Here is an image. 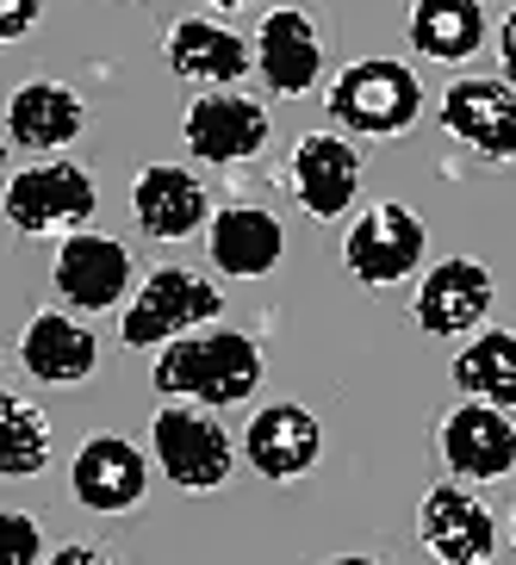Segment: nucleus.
Segmentation results:
<instances>
[{"mask_svg":"<svg viewBox=\"0 0 516 565\" xmlns=\"http://www.w3.org/2000/svg\"><path fill=\"white\" fill-rule=\"evenodd\" d=\"M156 392L162 398H187L206 411H231V404L262 392V349L243 330H206L181 335L156 354Z\"/></svg>","mask_w":516,"mask_h":565,"instance_id":"obj_1","label":"nucleus"},{"mask_svg":"<svg viewBox=\"0 0 516 565\" xmlns=\"http://www.w3.org/2000/svg\"><path fill=\"white\" fill-rule=\"evenodd\" d=\"M330 118L349 137H399L423 118V82L411 75V63L392 56H361L330 82Z\"/></svg>","mask_w":516,"mask_h":565,"instance_id":"obj_2","label":"nucleus"},{"mask_svg":"<svg viewBox=\"0 0 516 565\" xmlns=\"http://www.w3.org/2000/svg\"><path fill=\"white\" fill-rule=\"evenodd\" d=\"M218 311H224V292L206 274H193V267H156L150 280L137 286V299L125 305L118 342L125 349H168V342L193 335L200 323H218Z\"/></svg>","mask_w":516,"mask_h":565,"instance_id":"obj_3","label":"nucleus"},{"mask_svg":"<svg viewBox=\"0 0 516 565\" xmlns=\"http://www.w3.org/2000/svg\"><path fill=\"white\" fill-rule=\"evenodd\" d=\"M150 448L175 491H218L236 466L231 435L206 416V404H162L150 423Z\"/></svg>","mask_w":516,"mask_h":565,"instance_id":"obj_4","label":"nucleus"},{"mask_svg":"<svg viewBox=\"0 0 516 565\" xmlns=\"http://www.w3.org/2000/svg\"><path fill=\"white\" fill-rule=\"evenodd\" d=\"M94 205H101L94 174H87V168H75V162H63V156L19 168L13 181H7V224H13V231H25V236L82 231L87 217H94Z\"/></svg>","mask_w":516,"mask_h":565,"instance_id":"obj_5","label":"nucleus"},{"mask_svg":"<svg viewBox=\"0 0 516 565\" xmlns=\"http://www.w3.org/2000/svg\"><path fill=\"white\" fill-rule=\"evenodd\" d=\"M423 249H430L423 217H417L411 205L386 200V205H367L349 224V236H343V267H349L361 286L380 292V286L411 280L417 267H423Z\"/></svg>","mask_w":516,"mask_h":565,"instance_id":"obj_6","label":"nucleus"},{"mask_svg":"<svg viewBox=\"0 0 516 565\" xmlns=\"http://www.w3.org/2000/svg\"><path fill=\"white\" fill-rule=\"evenodd\" d=\"M492 299H498L492 267L466 262V255H449V262H435L430 274H423V286H417V299H411V317H417V330L423 335L454 342V335L480 330L485 311H492Z\"/></svg>","mask_w":516,"mask_h":565,"instance_id":"obj_7","label":"nucleus"},{"mask_svg":"<svg viewBox=\"0 0 516 565\" xmlns=\"http://www.w3.org/2000/svg\"><path fill=\"white\" fill-rule=\"evenodd\" d=\"M442 466L461 484H498L516 472V423L504 404H461L442 423Z\"/></svg>","mask_w":516,"mask_h":565,"instance_id":"obj_8","label":"nucleus"},{"mask_svg":"<svg viewBox=\"0 0 516 565\" xmlns=\"http://www.w3.org/2000/svg\"><path fill=\"white\" fill-rule=\"evenodd\" d=\"M51 286L56 299L75 305V311H113L131 292V249L101 231H69L63 249H56Z\"/></svg>","mask_w":516,"mask_h":565,"instance_id":"obj_9","label":"nucleus"},{"mask_svg":"<svg viewBox=\"0 0 516 565\" xmlns=\"http://www.w3.org/2000/svg\"><path fill=\"white\" fill-rule=\"evenodd\" d=\"M181 137L187 150L212 168H236V162H255L274 137V118H267L262 100H243V94H206V100L187 106L181 118Z\"/></svg>","mask_w":516,"mask_h":565,"instance_id":"obj_10","label":"nucleus"},{"mask_svg":"<svg viewBox=\"0 0 516 565\" xmlns=\"http://www.w3.org/2000/svg\"><path fill=\"white\" fill-rule=\"evenodd\" d=\"M69 491H75L82 510L125 515L150 491V460L125 435H87L82 448H75V466H69Z\"/></svg>","mask_w":516,"mask_h":565,"instance_id":"obj_11","label":"nucleus"},{"mask_svg":"<svg viewBox=\"0 0 516 565\" xmlns=\"http://www.w3.org/2000/svg\"><path fill=\"white\" fill-rule=\"evenodd\" d=\"M442 125L485 162H516V87L498 75H466L442 94Z\"/></svg>","mask_w":516,"mask_h":565,"instance_id":"obj_12","label":"nucleus"},{"mask_svg":"<svg viewBox=\"0 0 516 565\" xmlns=\"http://www.w3.org/2000/svg\"><path fill=\"white\" fill-rule=\"evenodd\" d=\"M417 534H423L430 559H442V565H485L498 553V522H492V510L480 498H466L461 479L435 484L430 498H423Z\"/></svg>","mask_w":516,"mask_h":565,"instance_id":"obj_13","label":"nucleus"},{"mask_svg":"<svg viewBox=\"0 0 516 565\" xmlns=\"http://www.w3.org/2000/svg\"><path fill=\"white\" fill-rule=\"evenodd\" d=\"M243 454L274 484L305 479L324 460V423L312 411H299V404H267V411L250 416V429H243Z\"/></svg>","mask_w":516,"mask_h":565,"instance_id":"obj_14","label":"nucleus"},{"mask_svg":"<svg viewBox=\"0 0 516 565\" xmlns=\"http://www.w3.org/2000/svg\"><path fill=\"white\" fill-rule=\"evenodd\" d=\"M131 212L144 224V236L156 243H181L200 224H212V193L200 186V174H187L175 162H150L131 181Z\"/></svg>","mask_w":516,"mask_h":565,"instance_id":"obj_15","label":"nucleus"},{"mask_svg":"<svg viewBox=\"0 0 516 565\" xmlns=\"http://www.w3.org/2000/svg\"><path fill=\"white\" fill-rule=\"evenodd\" d=\"M293 193L312 217H343L361 193V150L336 131H312L293 150Z\"/></svg>","mask_w":516,"mask_h":565,"instance_id":"obj_16","label":"nucleus"},{"mask_svg":"<svg viewBox=\"0 0 516 565\" xmlns=\"http://www.w3.org/2000/svg\"><path fill=\"white\" fill-rule=\"evenodd\" d=\"M206 249H212L218 274H231V280H262V274L281 267L286 231L267 205H224V212H212V224H206Z\"/></svg>","mask_w":516,"mask_h":565,"instance_id":"obj_17","label":"nucleus"},{"mask_svg":"<svg viewBox=\"0 0 516 565\" xmlns=\"http://www.w3.org/2000/svg\"><path fill=\"white\" fill-rule=\"evenodd\" d=\"M255 68L274 94H312L317 75H324V38H317L312 13L274 7L255 32Z\"/></svg>","mask_w":516,"mask_h":565,"instance_id":"obj_18","label":"nucleus"},{"mask_svg":"<svg viewBox=\"0 0 516 565\" xmlns=\"http://www.w3.org/2000/svg\"><path fill=\"white\" fill-rule=\"evenodd\" d=\"M19 361L44 385H82L101 366V335L69 311H38L19 335Z\"/></svg>","mask_w":516,"mask_h":565,"instance_id":"obj_19","label":"nucleus"},{"mask_svg":"<svg viewBox=\"0 0 516 565\" xmlns=\"http://www.w3.org/2000/svg\"><path fill=\"white\" fill-rule=\"evenodd\" d=\"M82 125H87V106L63 82H25L7 100V137H13L19 150H38V156L69 150L82 137Z\"/></svg>","mask_w":516,"mask_h":565,"instance_id":"obj_20","label":"nucleus"},{"mask_svg":"<svg viewBox=\"0 0 516 565\" xmlns=\"http://www.w3.org/2000/svg\"><path fill=\"white\" fill-rule=\"evenodd\" d=\"M162 51H168V68L193 87H231V82H243L250 63H255L250 44H243L231 25H212V19H181V25L168 32Z\"/></svg>","mask_w":516,"mask_h":565,"instance_id":"obj_21","label":"nucleus"},{"mask_svg":"<svg viewBox=\"0 0 516 565\" xmlns=\"http://www.w3.org/2000/svg\"><path fill=\"white\" fill-rule=\"evenodd\" d=\"M485 44L480 0H417L411 7V51L430 63H466Z\"/></svg>","mask_w":516,"mask_h":565,"instance_id":"obj_22","label":"nucleus"},{"mask_svg":"<svg viewBox=\"0 0 516 565\" xmlns=\"http://www.w3.org/2000/svg\"><path fill=\"white\" fill-rule=\"evenodd\" d=\"M454 385L466 398H485V404H504L516 411V330H480L454 354Z\"/></svg>","mask_w":516,"mask_h":565,"instance_id":"obj_23","label":"nucleus"},{"mask_svg":"<svg viewBox=\"0 0 516 565\" xmlns=\"http://www.w3.org/2000/svg\"><path fill=\"white\" fill-rule=\"evenodd\" d=\"M44 466H51V416L32 398L7 392L0 398V472L7 479H32Z\"/></svg>","mask_w":516,"mask_h":565,"instance_id":"obj_24","label":"nucleus"},{"mask_svg":"<svg viewBox=\"0 0 516 565\" xmlns=\"http://www.w3.org/2000/svg\"><path fill=\"white\" fill-rule=\"evenodd\" d=\"M7 541H13V565H38V559H44V534H38V522L25 510L7 515Z\"/></svg>","mask_w":516,"mask_h":565,"instance_id":"obj_25","label":"nucleus"},{"mask_svg":"<svg viewBox=\"0 0 516 565\" xmlns=\"http://www.w3.org/2000/svg\"><path fill=\"white\" fill-rule=\"evenodd\" d=\"M38 7H44V0H0V38H7V44L25 38L38 25Z\"/></svg>","mask_w":516,"mask_h":565,"instance_id":"obj_26","label":"nucleus"},{"mask_svg":"<svg viewBox=\"0 0 516 565\" xmlns=\"http://www.w3.org/2000/svg\"><path fill=\"white\" fill-rule=\"evenodd\" d=\"M498 63H504V82L516 87V7L504 13V25H498Z\"/></svg>","mask_w":516,"mask_h":565,"instance_id":"obj_27","label":"nucleus"},{"mask_svg":"<svg viewBox=\"0 0 516 565\" xmlns=\"http://www.w3.org/2000/svg\"><path fill=\"white\" fill-rule=\"evenodd\" d=\"M51 559H56V565H106V547H87V541H75V547H56Z\"/></svg>","mask_w":516,"mask_h":565,"instance_id":"obj_28","label":"nucleus"},{"mask_svg":"<svg viewBox=\"0 0 516 565\" xmlns=\"http://www.w3.org/2000/svg\"><path fill=\"white\" fill-rule=\"evenodd\" d=\"M212 7H224V13H236V7H250V0H212Z\"/></svg>","mask_w":516,"mask_h":565,"instance_id":"obj_29","label":"nucleus"},{"mask_svg":"<svg viewBox=\"0 0 516 565\" xmlns=\"http://www.w3.org/2000/svg\"><path fill=\"white\" fill-rule=\"evenodd\" d=\"M510 547H516V515H510Z\"/></svg>","mask_w":516,"mask_h":565,"instance_id":"obj_30","label":"nucleus"}]
</instances>
